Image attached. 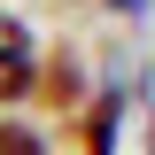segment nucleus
I'll list each match as a JSON object with an SVG mask.
<instances>
[{"mask_svg": "<svg viewBox=\"0 0 155 155\" xmlns=\"http://www.w3.org/2000/svg\"><path fill=\"white\" fill-rule=\"evenodd\" d=\"M70 140H78V155H116V140H124V85H93L78 101Z\"/></svg>", "mask_w": 155, "mask_h": 155, "instance_id": "3", "label": "nucleus"}, {"mask_svg": "<svg viewBox=\"0 0 155 155\" xmlns=\"http://www.w3.org/2000/svg\"><path fill=\"white\" fill-rule=\"evenodd\" d=\"M101 8H109V16H132V23L147 16V0H101Z\"/></svg>", "mask_w": 155, "mask_h": 155, "instance_id": "5", "label": "nucleus"}, {"mask_svg": "<svg viewBox=\"0 0 155 155\" xmlns=\"http://www.w3.org/2000/svg\"><path fill=\"white\" fill-rule=\"evenodd\" d=\"M85 93H93V78H85V54H78L70 39L39 47V70H31V101H23V109H47V116H62V124H70Z\"/></svg>", "mask_w": 155, "mask_h": 155, "instance_id": "1", "label": "nucleus"}, {"mask_svg": "<svg viewBox=\"0 0 155 155\" xmlns=\"http://www.w3.org/2000/svg\"><path fill=\"white\" fill-rule=\"evenodd\" d=\"M0 155H54V140H47V124H31V116L0 109Z\"/></svg>", "mask_w": 155, "mask_h": 155, "instance_id": "4", "label": "nucleus"}, {"mask_svg": "<svg viewBox=\"0 0 155 155\" xmlns=\"http://www.w3.org/2000/svg\"><path fill=\"white\" fill-rule=\"evenodd\" d=\"M31 70H39V31L0 8V109H23L31 101Z\"/></svg>", "mask_w": 155, "mask_h": 155, "instance_id": "2", "label": "nucleus"}]
</instances>
